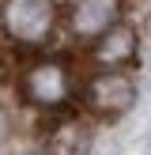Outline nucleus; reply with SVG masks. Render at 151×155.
<instances>
[{"mask_svg":"<svg viewBox=\"0 0 151 155\" xmlns=\"http://www.w3.org/2000/svg\"><path fill=\"white\" fill-rule=\"evenodd\" d=\"M76 102L95 121H117L136 106V80L132 72H121V68H91L79 80Z\"/></svg>","mask_w":151,"mask_h":155,"instance_id":"nucleus-3","label":"nucleus"},{"mask_svg":"<svg viewBox=\"0 0 151 155\" xmlns=\"http://www.w3.org/2000/svg\"><path fill=\"white\" fill-rule=\"evenodd\" d=\"M60 34V0H0V38L19 53H49Z\"/></svg>","mask_w":151,"mask_h":155,"instance_id":"nucleus-2","label":"nucleus"},{"mask_svg":"<svg viewBox=\"0 0 151 155\" xmlns=\"http://www.w3.org/2000/svg\"><path fill=\"white\" fill-rule=\"evenodd\" d=\"M15 91L27 110L42 117H60V114H72L79 98V72L60 53H34L15 76Z\"/></svg>","mask_w":151,"mask_h":155,"instance_id":"nucleus-1","label":"nucleus"},{"mask_svg":"<svg viewBox=\"0 0 151 155\" xmlns=\"http://www.w3.org/2000/svg\"><path fill=\"white\" fill-rule=\"evenodd\" d=\"M23 155H49V151H45V148H42V144H38V148H27V151H23Z\"/></svg>","mask_w":151,"mask_h":155,"instance_id":"nucleus-7","label":"nucleus"},{"mask_svg":"<svg viewBox=\"0 0 151 155\" xmlns=\"http://www.w3.org/2000/svg\"><path fill=\"white\" fill-rule=\"evenodd\" d=\"M136 53H140V34H136L132 23H117V27H110L102 38H95L87 45V61L95 68H121V72H128Z\"/></svg>","mask_w":151,"mask_h":155,"instance_id":"nucleus-5","label":"nucleus"},{"mask_svg":"<svg viewBox=\"0 0 151 155\" xmlns=\"http://www.w3.org/2000/svg\"><path fill=\"white\" fill-rule=\"evenodd\" d=\"M117 23H125V0H68V4H60V27L79 45H91Z\"/></svg>","mask_w":151,"mask_h":155,"instance_id":"nucleus-4","label":"nucleus"},{"mask_svg":"<svg viewBox=\"0 0 151 155\" xmlns=\"http://www.w3.org/2000/svg\"><path fill=\"white\" fill-rule=\"evenodd\" d=\"M0 80H4V57H0Z\"/></svg>","mask_w":151,"mask_h":155,"instance_id":"nucleus-8","label":"nucleus"},{"mask_svg":"<svg viewBox=\"0 0 151 155\" xmlns=\"http://www.w3.org/2000/svg\"><path fill=\"white\" fill-rule=\"evenodd\" d=\"M11 136H15V117H11V110L0 102V148H4Z\"/></svg>","mask_w":151,"mask_h":155,"instance_id":"nucleus-6","label":"nucleus"}]
</instances>
